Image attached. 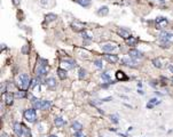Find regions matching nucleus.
<instances>
[{"mask_svg": "<svg viewBox=\"0 0 173 137\" xmlns=\"http://www.w3.org/2000/svg\"><path fill=\"white\" fill-rule=\"evenodd\" d=\"M51 107H52V102L51 101H42V107H41V110L48 111Z\"/></svg>", "mask_w": 173, "mask_h": 137, "instance_id": "nucleus-21", "label": "nucleus"}, {"mask_svg": "<svg viewBox=\"0 0 173 137\" xmlns=\"http://www.w3.org/2000/svg\"><path fill=\"white\" fill-rule=\"evenodd\" d=\"M62 64H64L65 66H67L68 68H73L75 66H76V63H75V61H72V59H62Z\"/></svg>", "mask_w": 173, "mask_h": 137, "instance_id": "nucleus-15", "label": "nucleus"}, {"mask_svg": "<svg viewBox=\"0 0 173 137\" xmlns=\"http://www.w3.org/2000/svg\"><path fill=\"white\" fill-rule=\"evenodd\" d=\"M158 103H159V102H158L157 98H151L150 101H149V104L147 105V106H148V107H151V106H154V104H158Z\"/></svg>", "mask_w": 173, "mask_h": 137, "instance_id": "nucleus-31", "label": "nucleus"}, {"mask_svg": "<svg viewBox=\"0 0 173 137\" xmlns=\"http://www.w3.org/2000/svg\"><path fill=\"white\" fill-rule=\"evenodd\" d=\"M76 2L83 6V7H88L91 5V0H76Z\"/></svg>", "mask_w": 173, "mask_h": 137, "instance_id": "nucleus-24", "label": "nucleus"}, {"mask_svg": "<svg viewBox=\"0 0 173 137\" xmlns=\"http://www.w3.org/2000/svg\"><path fill=\"white\" fill-rule=\"evenodd\" d=\"M152 64H154V66H156L157 68L162 67V63H160L159 58H154V59H152Z\"/></svg>", "mask_w": 173, "mask_h": 137, "instance_id": "nucleus-29", "label": "nucleus"}, {"mask_svg": "<svg viewBox=\"0 0 173 137\" xmlns=\"http://www.w3.org/2000/svg\"><path fill=\"white\" fill-rule=\"evenodd\" d=\"M116 79L119 80V81H124V80H127V77L126 74L123 72V71H117L116 72Z\"/></svg>", "mask_w": 173, "mask_h": 137, "instance_id": "nucleus-16", "label": "nucleus"}, {"mask_svg": "<svg viewBox=\"0 0 173 137\" xmlns=\"http://www.w3.org/2000/svg\"><path fill=\"white\" fill-rule=\"evenodd\" d=\"M18 85H20V87H21V89L27 90L29 88V86L31 85V81H30V78H29V76L27 73L20 74V77H18Z\"/></svg>", "mask_w": 173, "mask_h": 137, "instance_id": "nucleus-2", "label": "nucleus"}, {"mask_svg": "<svg viewBox=\"0 0 173 137\" xmlns=\"http://www.w3.org/2000/svg\"><path fill=\"white\" fill-rule=\"evenodd\" d=\"M46 85L48 86V88H55L56 87V80L54 78H48L47 80H46Z\"/></svg>", "mask_w": 173, "mask_h": 137, "instance_id": "nucleus-17", "label": "nucleus"}, {"mask_svg": "<svg viewBox=\"0 0 173 137\" xmlns=\"http://www.w3.org/2000/svg\"><path fill=\"white\" fill-rule=\"evenodd\" d=\"M24 97H25V90L24 89H21V90L16 91L15 98H24Z\"/></svg>", "mask_w": 173, "mask_h": 137, "instance_id": "nucleus-25", "label": "nucleus"}, {"mask_svg": "<svg viewBox=\"0 0 173 137\" xmlns=\"http://www.w3.org/2000/svg\"><path fill=\"white\" fill-rule=\"evenodd\" d=\"M125 42H126V45H127V46H129V47H135L137 44L139 42V39L134 38V37H129V38L125 39Z\"/></svg>", "mask_w": 173, "mask_h": 137, "instance_id": "nucleus-14", "label": "nucleus"}, {"mask_svg": "<svg viewBox=\"0 0 173 137\" xmlns=\"http://www.w3.org/2000/svg\"><path fill=\"white\" fill-rule=\"evenodd\" d=\"M50 137H57V136H55V135H51Z\"/></svg>", "mask_w": 173, "mask_h": 137, "instance_id": "nucleus-41", "label": "nucleus"}, {"mask_svg": "<svg viewBox=\"0 0 173 137\" xmlns=\"http://www.w3.org/2000/svg\"><path fill=\"white\" fill-rule=\"evenodd\" d=\"M1 137H8V135H7L6 133H2V134H1Z\"/></svg>", "mask_w": 173, "mask_h": 137, "instance_id": "nucleus-39", "label": "nucleus"}, {"mask_svg": "<svg viewBox=\"0 0 173 137\" xmlns=\"http://www.w3.org/2000/svg\"><path fill=\"white\" fill-rule=\"evenodd\" d=\"M104 58L109 63H110V64H116V63L118 62V56L117 55H114V54H106Z\"/></svg>", "mask_w": 173, "mask_h": 137, "instance_id": "nucleus-12", "label": "nucleus"}, {"mask_svg": "<svg viewBox=\"0 0 173 137\" xmlns=\"http://www.w3.org/2000/svg\"><path fill=\"white\" fill-rule=\"evenodd\" d=\"M71 28H72V30H75V31L82 32V31H84L86 29V24L83 22H79V21H73L71 23Z\"/></svg>", "mask_w": 173, "mask_h": 137, "instance_id": "nucleus-5", "label": "nucleus"}, {"mask_svg": "<svg viewBox=\"0 0 173 137\" xmlns=\"http://www.w3.org/2000/svg\"><path fill=\"white\" fill-rule=\"evenodd\" d=\"M56 15L55 14H48V15H46V22H51V21H55L56 19Z\"/></svg>", "mask_w": 173, "mask_h": 137, "instance_id": "nucleus-26", "label": "nucleus"}, {"mask_svg": "<svg viewBox=\"0 0 173 137\" xmlns=\"http://www.w3.org/2000/svg\"><path fill=\"white\" fill-rule=\"evenodd\" d=\"M101 78H102V80L103 81H108V82H110V84H112L111 82V79H110V76H109V74H107V73H102L101 74Z\"/></svg>", "mask_w": 173, "mask_h": 137, "instance_id": "nucleus-27", "label": "nucleus"}, {"mask_svg": "<svg viewBox=\"0 0 173 137\" xmlns=\"http://www.w3.org/2000/svg\"><path fill=\"white\" fill-rule=\"evenodd\" d=\"M123 65H126V66H129V67H134V66H137V62L132 57H124Z\"/></svg>", "mask_w": 173, "mask_h": 137, "instance_id": "nucleus-7", "label": "nucleus"}, {"mask_svg": "<svg viewBox=\"0 0 173 137\" xmlns=\"http://www.w3.org/2000/svg\"><path fill=\"white\" fill-rule=\"evenodd\" d=\"M82 127H83L82 124H79L78 121H75L73 124H72V128H73V129L76 130V131H77V130H82Z\"/></svg>", "mask_w": 173, "mask_h": 137, "instance_id": "nucleus-28", "label": "nucleus"}, {"mask_svg": "<svg viewBox=\"0 0 173 137\" xmlns=\"http://www.w3.org/2000/svg\"><path fill=\"white\" fill-rule=\"evenodd\" d=\"M4 101H5V103L7 105H11L13 104V102H14V97H15V95L14 94H11V93H8V94H4Z\"/></svg>", "mask_w": 173, "mask_h": 137, "instance_id": "nucleus-13", "label": "nucleus"}, {"mask_svg": "<svg viewBox=\"0 0 173 137\" xmlns=\"http://www.w3.org/2000/svg\"><path fill=\"white\" fill-rule=\"evenodd\" d=\"M171 81H172V82H173V78H171Z\"/></svg>", "mask_w": 173, "mask_h": 137, "instance_id": "nucleus-42", "label": "nucleus"}, {"mask_svg": "<svg viewBox=\"0 0 173 137\" xmlns=\"http://www.w3.org/2000/svg\"><path fill=\"white\" fill-rule=\"evenodd\" d=\"M117 34L124 39H127L131 37V31L125 28H119V29H117Z\"/></svg>", "mask_w": 173, "mask_h": 137, "instance_id": "nucleus-6", "label": "nucleus"}, {"mask_svg": "<svg viewBox=\"0 0 173 137\" xmlns=\"http://www.w3.org/2000/svg\"><path fill=\"white\" fill-rule=\"evenodd\" d=\"M159 41L162 42V45H170L173 44V33H170L168 31H162L158 36Z\"/></svg>", "mask_w": 173, "mask_h": 137, "instance_id": "nucleus-1", "label": "nucleus"}, {"mask_svg": "<svg viewBox=\"0 0 173 137\" xmlns=\"http://www.w3.org/2000/svg\"><path fill=\"white\" fill-rule=\"evenodd\" d=\"M109 118L111 119V121L114 122V124H116V125L118 124V117H117V115H115V114H111V115L109 117Z\"/></svg>", "mask_w": 173, "mask_h": 137, "instance_id": "nucleus-34", "label": "nucleus"}, {"mask_svg": "<svg viewBox=\"0 0 173 137\" xmlns=\"http://www.w3.org/2000/svg\"><path fill=\"white\" fill-rule=\"evenodd\" d=\"M102 50L106 51V53H109V51H112L117 48V45L116 44H112V42H107V44L102 45Z\"/></svg>", "mask_w": 173, "mask_h": 137, "instance_id": "nucleus-8", "label": "nucleus"}, {"mask_svg": "<svg viewBox=\"0 0 173 137\" xmlns=\"http://www.w3.org/2000/svg\"><path fill=\"white\" fill-rule=\"evenodd\" d=\"M169 70L171 71V72H173V66H169Z\"/></svg>", "mask_w": 173, "mask_h": 137, "instance_id": "nucleus-40", "label": "nucleus"}, {"mask_svg": "<svg viewBox=\"0 0 173 137\" xmlns=\"http://www.w3.org/2000/svg\"><path fill=\"white\" fill-rule=\"evenodd\" d=\"M128 55H129V57H132V58H134V59H140L143 57V54L138 49H131L128 51Z\"/></svg>", "mask_w": 173, "mask_h": 137, "instance_id": "nucleus-9", "label": "nucleus"}, {"mask_svg": "<svg viewBox=\"0 0 173 137\" xmlns=\"http://www.w3.org/2000/svg\"><path fill=\"white\" fill-rule=\"evenodd\" d=\"M73 136H75V137H86V136H85L84 134H83L80 130H77L76 133H75V135H73Z\"/></svg>", "mask_w": 173, "mask_h": 137, "instance_id": "nucleus-35", "label": "nucleus"}, {"mask_svg": "<svg viewBox=\"0 0 173 137\" xmlns=\"http://www.w3.org/2000/svg\"><path fill=\"white\" fill-rule=\"evenodd\" d=\"M54 124H55L56 127H62V126L65 125V121L62 118H60V117H56V118L54 119Z\"/></svg>", "mask_w": 173, "mask_h": 137, "instance_id": "nucleus-19", "label": "nucleus"}, {"mask_svg": "<svg viewBox=\"0 0 173 137\" xmlns=\"http://www.w3.org/2000/svg\"><path fill=\"white\" fill-rule=\"evenodd\" d=\"M14 1V4H16V5H20V0H13Z\"/></svg>", "mask_w": 173, "mask_h": 137, "instance_id": "nucleus-38", "label": "nucleus"}, {"mask_svg": "<svg viewBox=\"0 0 173 137\" xmlns=\"http://www.w3.org/2000/svg\"><path fill=\"white\" fill-rule=\"evenodd\" d=\"M40 84V82H39V77H38V78H34V79H32V80H31V87H32V88H34V87H37V86H38Z\"/></svg>", "mask_w": 173, "mask_h": 137, "instance_id": "nucleus-30", "label": "nucleus"}, {"mask_svg": "<svg viewBox=\"0 0 173 137\" xmlns=\"http://www.w3.org/2000/svg\"><path fill=\"white\" fill-rule=\"evenodd\" d=\"M168 24H169V21H168V18H165V17H157L156 21H155V25H156V28L159 29V30L166 28Z\"/></svg>", "mask_w": 173, "mask_h": 137, "instance_id": "nucleus-4", "label": "nucleus"}, {"mask_svg": "<svg viewBox=\"0 0 173 137\" xmlns=\"http://www.w3.org/2000/svg\"><path fill=\"white\" fill-rule=\"evenodd\" d=\"M24 119L29 122H34L37 120V113L34 108H28L24 111Z\"/></svg>", "mask_w": 173, "mask_h": 137, "instance_id": "nucleus-3", "label": "nucleus"}, {"mask_svg": "<svg viewBox=\"0 0 173 137\" xmlns=\"http://www.w3.org/2000/svg\"><path fill=\"white\" fill-rule=\"evenodd\" d=\"M86 76H87V72H86L85 68H79V71H78V78L80 80H83V79L86 78Z\"/></svg>", "mask_w": 173, "mask_h": 137, "instance_id": "nucleus-23", "label": "nucleus"}, {"mask_svg": "<svg viewBox=\"0 0 173 137\" xmlns=\"http://www.w3.org/2000/svg\"><path fill=\"white\" fill-rule=\"evenodd\" d=\"M1 94H2V95L5 94V84H4V82H1Z\"/></svg>", "mask_w": 173, "mask_h": 137, "instance_id": "nucleus-36", "label": "nucleus"}, {"mask_svg": "<svg viewBox=\"0 0 173 137\" xmlns=\"http://www.w3.org/2000/svg\"><path fill=\"white\" fill-rule=\"evenodd\" d=\"M22 53H28V45L22 48Z\"/></svg>", "mask_w": 173, "mask_h": 137, "instance_id": "nucleus-37", "label": "nucleus"}, {"mask_svg": "<svg viewBox=\"0 0 173 137\" xmlns=\"http://www.w3.org/2000/svg\"><path fill=\"white\" fill-rule=\"evenodd\" d=\"M36 73H37V76L39 77H42V76H45L46 73H47V68H46V64H39L38 65V67H37V70H36Z\"/></svg>", "mask_w": 173, "mask_h": 137, "instance_id": "nucleus-10", "label": "nucleus"}, {"mask_svg": "<svg viewBox=\"0 0 173 137\" xmlns=\"http://www.w3.org/2000/svg\"><path fill=\"white\" fill-rule=\"evenodd\" d=\"M14 133L16 134L18 137H21L23 135V125H21L20 122H15L14 124Z\"/></svg>", "mask_w": 173, "mask_h": 137, "instance_id": "nucleus-11", "label": "nucleus"}, {"mask_svg": "<svg viewBox=\"0 0 173 137\" xmlns=\"http://www.w3.org/2000/svg\"><path fill=\"white\" fill-rule=\"evenodd\" d=\"M94 65H95V66H96L97 68H100V70L103 67V64H102V61H101V59H96V61L94 62Z\"/></svg>", "mask_w": 173, "mask_h": 137, "instance_id": "nucleus-32", "label": "nucleus"}, {"mask_svg": "<svg viewBox=\"0 0 173 137\" xmlns=\"http://www.w3.org/2000/svg\"><path fill=\"white\" fill-rule=\"evenodd\" d=\"M57 76H59V78L61 80H64L68 77V74H67V71L63 70V68H57Z\"/></svg>", "mask_w": 173, "mask_h": 137, "instance_id": "nucleus-18", "label": "nucleus"}, {"mask_svg": "<svg viewBox=\"0 0 173 137\" xmlns=\"http://www.w3.org/2000/svg\"><path fill=\"white\" fill-rule=\"evenodd\" d=\"M23 134H24V136L30 137V129H29L27 126H23Z\"/></svg>", "mask_w": 173, "mask_h": 137, "instance_id": "nucleus-33", "label": "nucleus"}, {"mask_svg": "<svg viewBox=\"0 0 173 137\" xmlns=\"http://www.w3.org/2000/svg\"><path fill=\"white\" fill-rule=\"evenodd\" d=\"M108 13H109V9H108V7H106V6L101 7L100 9L96 11V14H97V15H101V16H104V15H107Z\"/></svg>", "mask_w": 173, "mask_h": 137, "instance_id": "nucleus-20", "label": "nucleus"}, {"mask_svg": "<svg viewBox=\"0 0 173 137\" xmlns=\"http://www.w3.org/2000/svg\"><path fill=\"white\" fill-rule=\"evenodd\" d=\"M32 105H33V108H34V110H41V107H42V101H39V99H37V101L32 102Z\"/></svg>", "mask_w": 173, "mask_h": 137, "instance_id": "nucleus-22", "label": "nucleus"}]
</instances>
